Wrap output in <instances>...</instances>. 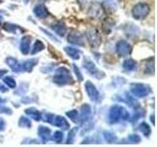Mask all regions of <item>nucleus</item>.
Listing matches in <instances>:
<instances>
[{
  "instance_id": "nucleus-17",
  "label": "nucleus",
  "mask_w": 157,
  "mask_h": 147,
  "mask_svg": "<svg viewBox=\"0 0 157 147\" xmlns=\"http://www.w3.org/2000/svg\"><path fill=\"white\" fill-rule=\"evenodd\" d=\"M38 134L40 135V137L43 140H47L49 138V135H50V130L45 126H39Z\"/></svg>"
},
{
  "instance_id": "nucleus-15",
  "label": "nucleus",
  "mask_w": 157,
  "mask_h": 147,
  "mask_svg": "<svg viewBox=\"0 0 157 147\" xmlns=\"http://www.w3.org/2000/svg\"><path fill=\"white\" fill-rule=\"evenodd\" d=\"M65 51L67 52V54L69 56H71L73 59H78L81 55V52L78 50L76 48H73V47H66L65 48Z\"/></svg>"
},
{
  "instance_id": "nucleus-20",
  "label": "nucleus",
  "mask_w": 157,
  "mask_h": 147,
  "mask_svg": "<svg viewBox=\"0 0 157 147\" xmlns=\"http://www.w3.org/2000/svg\"><path fill=\"white\" fill-rule=\"evenodd\" d=\"M82 113H81V115H82V118L83 120H86L88 116H90V108L88 105H83L82 107V109H81Z\"/></svg>"
},
{
  "instance_id": "nucleus-6",
  "label": "nucleus",
  "mask_w": 157,
  "mask_h": 147,
  "mask_svg": "<svg viewBox=\"0 0 157 147\" xmlns=\"http://www.w3.org/2000/svg\"><path fill=\"white\" fill-rule=\"evenodd\" d=\"M83 66H85V68L91 74L92 76H94L96 77H101L103 76V74L98 70L94 64H93V62H91L90 59H86L85 63H83Z\"/></svg>"
},
{
  "instance_id": "nucleus-24",
  "label": "nucleus",
  "mask_w": 157,
  "mask_h": 147,
  "mask_svg": "<svg viewBox=\"0 0 157 147\" xmlns=\"http://www.w3.org/2000/svg\"><path fill=\"white\" fill-rule=\"evenodd\" d=\"M4 82L6 83V85L9 87H11V88H14L15 86H16V81H15L11 77H5L4 78Z\"/></svg>"
},
{
  "instance_id": "nucleus-19",
  "label": "nucleus",
  "mask_w": 157,
  "mask_h": 147,
  "mask_svg": "<svg viewBox=\"0 0 157 147\" xmlns=\"http://www.w3.org/2000/svg\"><path fill=\"white\" fill-rule=\"evenodd\" d=\"M124 68L127 71H132L136 68V62L132 59H128L124 62Z\"/></svg>"
},
{
  "instance_id": "nucleus-3",
  "label": "nucleus",
  "mask_w": 157,
  "mask_h": 147,
  "mask_svg": "<svg viewBox=\"0 0 157 147\" xmlns=\"http://www.w3.org/2000/svg\"><path fill=\"white\" fill-rule=\"evenodd\" d=\"M131 91L132 93L136 97H144L149 93L148 87L144 85H140V83H134L131 85Z\"/></svg>"
},
{
  "instance_id": "nucleus-8",
  "label": "nucleus",
  "mask_w": 157,
  "mask_h": 147,
  "mask_svg": "<svg viewBox=\"0 0 157 147\" xmlns=\"http://www.w3.org/2000/svg\"><path fill=\"white\" fill-rule=\"evenodd\" d=\"M86 90L87 95L90 96V98L92 101L96 100L97 98H98V95H99V94H98V91L95 88V86L92 85V82L86 81Z\"/></svg>"
},
{
  "instance_id": "nucleus-10",
  "label": "nucleus",
  "mask_w": 157,
  "mask_h": 147,
  "mask_svg": "<svg viewBox=\"0 0 157 147\" xmlns=\"http://www.w3.org/2000/svg\"><path fill=\"white\" fill-rule=\"evenodd\" d=\"M86 36L88 38V41H90L92 45H98V44H99L100 39H99V36H98L97 32L94 31V29H90V31H88Z\"/></svg>"
},
{
  "instance_id": "nucleus-18",
  "label": "nucleus",
  "mask_w": 157,
  "mask_h": 147,
  "mask_svg": "<svg viewBox=\"0 0 157 147\" xmlns=\"http://www.w3.org/2000/svg\"><path fill=\"white\" fill-rule=\"evenodd\" d=\"M32 49H33L32 54H36V53H37L39 51H41L42 49H44V45H43V43L40 40H36V42H34Z\"/></svg>"
},
{
  "instance_id": "nucleus-11",
  "label": "nucleus",
  "mask_w": 157,
  "mask_h": 147,
  "mask_svg": "<svg viewBox=\"0 0 157 147\" xmlns=\"http://www.w3.org/2000/svg\"><path fill=\"white\" fill-rule=\"evenodd\" d=\"M31 40L32 37L31 36H24L21 42V51L23 54H28L29 52V46H31Z\"/></svg>"
},
{
  "instance_id": "nucleus-32",
  "label": "nucleus",
  "mask_w": 157,
  "mask_h": 147,
  "mask_svg": "<svg viewBox=\"0 0 157 147\" xmlns=\"http://www.w3.org/2000/svg\"><path fill=\"white\" fill-rule=\"evenodd\" d=\"M5 73H6V71H0V77H2Z\"/></svg>"
},
{
  "instance_id": "nucleus-1",
  "label": "nucleus",
  "mask_w": 157,
  "mask_h": 147,
  "mask_svg": "<svg viewBox=\"0 0 157 147\" xmlns=\"http://www.w3.org/2000/svg\"><path fill=\"white\" fill-rule=\"evenodd\" d=\"M73 78L69 74V71L65 68H59L57 70V75L54 77V81L58 85H67V83H72Z\"/></svg>"
},
{
  "instance_id": "nucleus-12",
  "label": "nucleus",
  "mask_w": 157,
  "mask_h": 147,
  "mask_svg": "<svg viewBox=\"0 0 157 147\" xmlns=\"http://www.w3.org/2000/svg\"><path fill=\"white\" fill-rule=\"evenodd\" d=\"M53 119H54V121H52L51 123L53 125H55L56 126L62 127V129H68V127H69L68 122L64 119L63 117L56 116V117H53Z\"/></svg>"
},
{
  "instance_id": "nucleus-28",
  "label": "nucleus",
  "mask_w": 157,
  "mask_h": 147,
  "mask_svg": "<svg viewBox=\"0 0 157 147\" xmlns=\"http://www.w3.org/2000/svg\"><path fill=\"white\" fill-rule=\"evenodd\" d=\"M104 137H105V139L108 142H112L113 140L116 139V136L113 134H111V132H105V134H104Z\"/></svg>"
},
{
  "instance_id": "nucleus-9",
  "label": "nucleus",
  "mask_w": 157,
  "mask_h": 147,
  "mask_svg": "<svg viewBox=\"0 0 157 147\" xmlns=\"http://www.w3.org/2000/svg\"><path fill=\"white\" fill-rule=\"evenodd\" d=\"M33 13H34V15H36V17L40 18V19H44V18H46L48 16L47 9L42 4L37 5V6L33 9Z\"/></svg>"
},
{
  "instance_id": "nucleus-30",
  "label": "nucleus",
  "mask_w": 157,
  "mask_h": 147,
  "mask_svg": "<svg viewBox=\"0 0 157 147\" xmlns=\"http://www.w3.org/2000/svg\"><path fill=\"white\" fill-rule=\"evenodd\" d=\"M0 91H1V92H5V91H7V88L5 87L3 85H1V83H0Z\"/></svg>"
},
{
  "instance_id": "nucleus-23",
  "label": "nucleus",
  "mask_w": 157,
  "mask_h": 147,
  "mask_svg": "<svg viewBox=\"0 0 157 147\" xmlns=\"http://www.w3.org/2000/svg\"><path fill=\"white\" fill-rule=\"evenodd\" d=\"M67 116L70 118V119L73 121V122H75V123H78V113L76 111V110H74V111H71V112H68L67 113Z\"/></svg>"
},
{
  "instance_id": "nucleus-13",
  "label": "nucleus",
  "mask_w": 157,
  "mask_h": 147,
  "mask_svg": "<svg viewBox=\"0 0 157 147\" xmlns=\"http://www.w3.org/2000/svg\"><path fill=\"white\" fill-rule=\"evenodd\" d=\"M37 60L36 59H32V60H27L26 62H24L23 66L21 67L22 70H25L27 72L32 71V69L34 67V65H36Z\"/></svg>"
},
{
  "instance_id": "nucleus-33",
  "label": "nucleus",
  "mask_w": 157,
  "mask_h": 147,
  "mask_svg": "<svg viewBox=\"0 0 157 147\" xmlns=\"http://www.w3.org/2000/svg\"><path fill=\"white\" fill-rule=\"evenodd\" d=\"M151 122H152V123H153V124H154V116H153V115L151 116Z\"/></svg>"
},
{
  "instance_id": "nucleus-21",
  "label": "nucleus",
  "mask_w": 157,
  "mask_h": 147,
  "mask_svg": "<svg viewBox=\"0 0 157 147\" xmlns=\"http://www.w3.org/2000/svg\"><path fill=\"white\" fill-rule=\"evenodd\" d=\"M33 112H32V109H28L26 110V113L28 115H29L33 120H36V121H38L39 119H40V114H39V112L36 111L34 109H33Z\"/></svg>"
},
{
  "instance_id": "nucleus-25",
  "label": "nucleus",
  "mask_w": 157,
  "mask_h": 147,
  "mask_svg": "<svg viewBox=\"0 0 157 147\" xmlns=\"http://www.w3.org/2000/svg\"><path fill=\"white\" fill-rule=\"evenodd\" d=\"M4 28L6 29L7 32H17V28H19L17 26H15V24H4Z\"/></svg>"
},
{
  "instance_id": "nucleus-5",
  "label": "nucleus",
  "mask_w": 157,
  "mask_h": 147,
  "mask_svg": "<svg viewBox=\"0 0 157 147\" xmlns=\"http://www.w3.org/2000/svg\"><path fill=\"white\" fill-rule=\"evenodd\" d=\"M123 111H124V108H122L120 106H113L110 110L109 113V119L111 123H116L119 121V119L122 118L123 115Z\"/></svg>"
},
{
  "instance_id": "nucleus-14",
  "label": "nucleus",
  "mask_w": 157,
  "mask_h": 147,
  "mask_svg": "<svg viewBox=\"0 0 157 147\" xmlns=\"http://www.w3.org/2000/svg\"><path fill=\"white\" fill-rule=\"evenodd\" d=\"M6 62L8 63V65L9 67L12 69L13 71L15 72H19V71H21L22 69H21V66L19 65V63L18 61L16 60V59H14V58H8Z\"/></svg>"
},
{
  "instance_id": "nucleus-34",
  "label": "nucleus",
  "mask_w": 157,
  "mask_h": 147,
  "mask_svg": "<svg viewBox=\"0 0 157 147\" xmlns=\"http://www.w3.org/2000/svg\"><path fill=\"white\" fill-rule=\"evenodd\" d=\"M0 3H1V1H0Z\"/></svg>"
},
{
  "instance_id": "nucleus-29",
  "label": "nucleus",
  "mask_w": 157,
  "mask_h": 147,
  "mask_svg": "<svg viewBox=\"0 0 157 147\" xmlns=\"http://www.w3.org/2000/svg\"><path fill=\"white\" fill-rule=\"evenodd\" d=\"M129 139L132 141V142H140V136L139 135H136V134H131L129 136Z\"/></svg>"
},
{
  "instance_id": "nucleus-2",
  "label": "nucleus",
  "mask_w": 157,
  "mask_h": 147,
  "mask_svg": "<svg viewBox=\"0 0 157 147\" xmlns=\"http://www.w3.org/2000/svg\"><path fill=\"white\" fill-rule=\"evenodd\" d=\"M149 11H150V7L148 4L139 3L132 9V16L137 20L144 19L149 14Z\"/></svg>"
},
{
  "instance_id": "nucleus-7",
  "label": "nucleus",
  "mask_w": 157,
  "mask_h": 147,
  "mask_svg": "<svg viewBox=\"0 0 157 147\" xmlns=\"http://www.w3.org/2000/svg\"><path fill=\"white\" fill-rule=\"evenodd\" d=\"M68 41L70 43L77 44V45H80V46L85 45V39H83L82 34L78 32H73L72 33L69 34Z\"/></svg>"
},
{
  "instance_id": "nucleus-16",
  "label": "nucleus",
  "mask_w": 157,
  "mask_h": 147,
  "mask_svg": "<svg viewBox=\"0 0 157 147\" xmlns=\"http://www.w3.org/2000/svg\"><path fill=\"white\" fill-rule=\"evenodd\" d=\"M52 29L57 34H59V36H63L64 34L66 33V27L64 26L63 24H54V26H52Z\"/></svg>"
},
{
  "instance_id": "nucleus-4",
  "label": "nucleus",
  "mask_w": 157,
  "mask_h": 147,
  "mask_svg": "<svg viewBox=\"0 0 157 147\" xmlns=\"http://www.w3.org/2000/svg\"><path fill=\"white\" fill-rule=\"evenodd\" d=\"M116 50H117V53L119 54L120 56L124 57V56H128L131 53L132 47L128 42H126L124 40H121V41H119L117 43Z\"/></svg>"
},
{
  "instance_id": "nucleus-26",
  "label": "nucleus",
  "mask_w": 157,
  "mask_h": 147,
  "mask_svg": "<svg viewBox=\"0 0 157 147\" xmlns=\"http://www.w3.org/2000/svg\"><path fill=\"white\" fill-rule=\"evenodd\" d=\"M53 140L57 142V143H60L63 140V134L61 131H56L53 135Z\"/></svg>"
},
{
  "instance_id": "nucleus-22",
  "label": "nucleus",
  "mask_w": 157,
  "mask_h": 147,
  "mask_svg": "<svg viewBox=\"0 0 157 147\" xmlns=\"http://www.w3.org/2000/svg\"><path fill=\"white\" fill-rule=\"evenodd\" d=\"M140 130L144 135H146V136L150 134V129H149V126H147V124H145V123H142V124L140 126Z\"/></svg>"
},
{
  "instance_id": "nucleus-27",
  "label": "nucleus",
  "mask_w": 157,
  "mask_h": 147,
  "mask_svg": "<svg viewBox=\"0 0 157 147\" xmlns=\"http://www.w3.org/2000/svg\"><path fill=\"white\" fill-rule=\"evenodd\" d=\"M20 126H24V127H29L31 126V122H29V119L27 118H21V120H20V123H19Z\"/></svg>"
},
{
  "instance_id": "nucleus-31",
  "label": "nucleus",
  "mask_w": 157,
  "mask_h": 147,
  "mask_svg": "<svg viewBox=\"0 0 157 147\" xmlns=\"http://www.w3.org/2000/svg\"><path fill=\"white\" fill-rule=\"evenodd\" d=\"M0 127H1V130H3V127H4V122L2 119H0Z\"/></svg>"
}]
</instances>
